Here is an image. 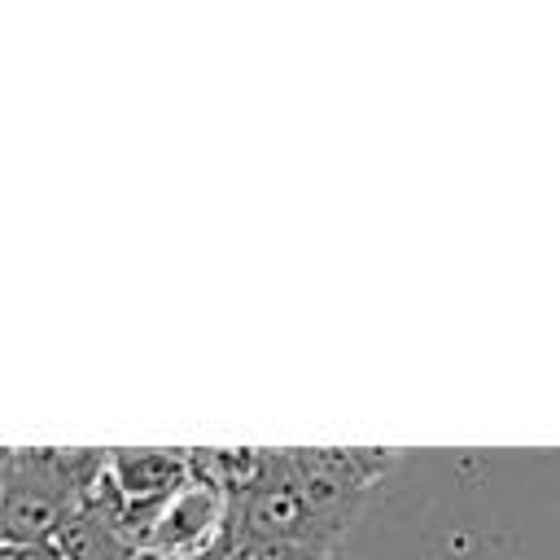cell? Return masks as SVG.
<instances>
[{"label":"cell","mask_w":560,"mask_h":560,"mask_svg":"<svg viewBox=\"0 0 560 560\" xmlns=\"http://www.w3.org/2000/svg\"><path fill=\"white\" fill-rule=\"evenodd\" d=\"M398 455L385 446H254L245 477L232 486L228 542L271 538L332 551Z\"/></svg>","instance_id":"cell-1"},{"label":"cell","mask_w":560,"mask_h":560,"mask_svg":"<svg viewBox=\"0 0 560 560\" xmlns=\"http://www.w3.org/2000/svg\"><path fill=\"white\" fill-rule=\"evenodd\" d=\"M109 464L101 446H13L0 464L4 547L57 542L61 525L92 499Z\"/></svg>","instance_id":"cell-2"},{"label":"cell","mask_w":560,"mask_h":560,"mask_svg":"<svg viewBox=\"0 0 560 560\" xmlns=\"http://www.w3.org/2000/svg\"><path fill=\"white\" fill-rule=\"evenodd\" d=\"M228 516H232V490L219 477L197 468L192 481L153 521V529L144 538V556H153V560H197V556H210V551L228 547Z\"/></svg>","instance_id":"cell-3"},{"label":"cell","mask_w":560,"mask_h":560,"mask_svg":"<svg viewBox=\"0 0 560 560\" xmlns=\"http://www.w3.org/2000/svg\"><path fill=\"white\" fill-rule=\"evenodd\" d=\"M192 472L197 464L188 446H114L105 464V481L122 499L140 538H149L153 521L192 481Z\"/></svg>","instance_id":"cell-4"},{"label":"cell","mask_w":560,"mask_h":560,"mask_svg":"<svg viewBox=\"0 0 560 560\" xmlns=\"http://www.w3.org/2000/svg\"><path fill=\"white\" fill-rule=\"evenodd\" d=\"M57 547L66 551V560H140L144 556V538L105 477L92 490V499L61 525Z\"/></svg>","instance_id":"cell-5"},{"label":"cell","mask_w":560,"mask_h":560,"mask_svg":"<svg viewBox=\"0 0 560 560\" xmlns=\"http://www.w3.org/2000/svg\"><path fill=\"white\" fill-rule=\"evenodd\" d=\"M324 547L311 542H271V538H249V542H228V560H324Z\"/></svg>","instance_id":"cell-6"},{"label":"cell","mask_w":560,"mask_h":560,"mask_svg":"<svg viewBox=\"0 0 560 560\" xmlns=\"http://www.w3.org/2000/svg\"><path fill=\"white\" fill-rule=\"evenodd\" d=\"M0 560H66V551L57 542H22V547H4Z\"/></svg>","instance_id":"cell-7"},{"label":"cell","mask_w":560,"mask_h":560,"mask_svg":"<svg viewBox=\"0 0 560 560\" xmlns=\"http://www.w3.org/2000/svg\"><path fill=\"white\" fill-rule=\"evenodd\" d=\"M197 560H228V547H219V551H210V556H197Z\"/></svg>","instance_id":"cell-8"},{"label":"cell","mask_w":560,"mask_h":560,"mask_svg":"<svg viewBox=\"0 0 560 560\" xmlns=\"http://www.w3.org/2000/svg\"><path fill=\"white\" fill-rule=\"evenodd\" d=\"M140 560H153V556H140Z\"/></svg>","instance_id":"cell-9"}]
</instances>
